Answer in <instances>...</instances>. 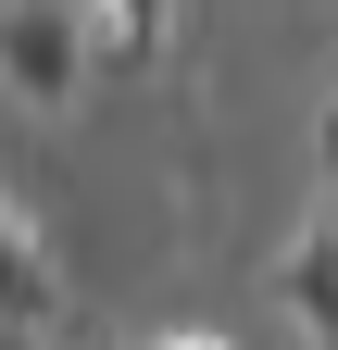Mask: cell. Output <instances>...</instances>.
Instances as JSON below:
<instances>
[{"label":"cell","instance_id":"4","mask_svg":"<svg viewBox=\"0 0 338 350\" xmlns=\"http://www.w3.org/2000/svg\"><path fill=\"white\" fill-rule=\"evenodd\" d=\"M101 13V63H151L163 51V0H88Z\"/></svg>","mask_w":338,"mask_h":350},{"label":"cell","instance_id":"2","mask_svg":"<svg viewBox=\"0 0 338 350\" xmlns=\"http://www.w3.org/2000/svg\"><path fill=\"white\" fill-rule=\"evenodd\" d=\"M276 300L301 313V338H313V350H338V213L288 238V262H276Z\"/></svg>","mask_w":338,"mask_h":350},{"label":"cell","instance_id":"5","mask_svg":"<svg viewBox=\"0 0 338 350\" xmlns=\"http://www.w3.org/2000/svg\"><path fill=\"white\" fill-rule=\"evenodd\" d=\"M313 163H326V188H338V100L313 113Z\"/></svg>","mask_w":338,"mask_h":350},{"label":"cell","instance_id":"3","mask_svg":"<svg viewBox=\"0 0 338 350\" xmlns=\"http://www.w3.org/2000/svg\"><path fill=\"white\" fill-rule=\"evenodd\" d=\"M51 250H38V226H25V213H13V226H0V313H13V338H38V325H51Z\"/></svg>","mask_w":338,"mask_h":350},{"label":"cell","instance_id":"6","mask_svg":"<svg viewBox=\"0 0 338 350\" xmlns=\"http://www.w3.org/2000/svg\"><path fill=\"white\" fill-rule=\"evenodd\" d=\"M163 350H226V338H163Z\"/></svg>","mask_w":338,"mask_h":350},{"label":"cell","instance_id":"1","mask_svg":"<svg viewBox=\"0 0 338 350\" xmlns=\"http://www.w3.org/2000/svg\"><path fill=\"white\" fill-rule=\"evenodd\" d=\"M0 63H13V100H75L101 63V13L88 0H13V25H0Z\"/></svg>","mask_w":338,"mask_h":350},{"label":"cell","instance_id":"7","mask_svg":"<svg viewBox=\"0 0 338 350\" xmlns=\"http://www.w3.org/2000/svg\"><path fill=\"white\" fill-rule=\"evenodd\" d=\"M13 350H51V338H13Z\"/></svg>","mask_w":338,"mask_h":350}]
</instances>
